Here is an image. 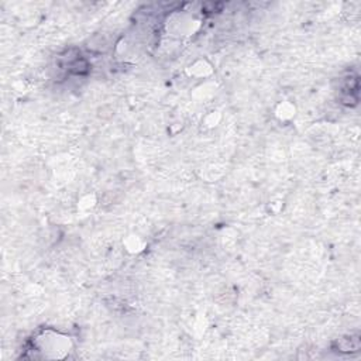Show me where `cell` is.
Wrapping results in <instances>:
<instances>
[{"mask_svg": "<svg viewBox=\"0 0 361 361\" xmlns=\"http://www.w3.org/2000/svg\"><path fill=\"white\" fill-rule=\"evenodd\" d=\"M35 347L45 358H62L71 348V340L59 333L45 331L37 337Z\"/></svg>", "mask_w": 361, "mask_h": 361, "instance_id": "obj_1", "label": "cell"}]
</instances>
